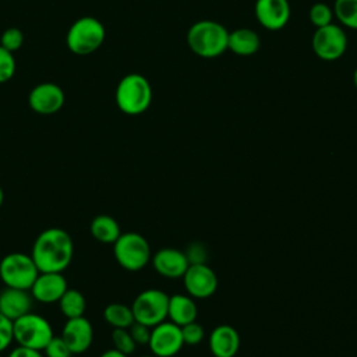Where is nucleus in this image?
Wrapping results in <instances>:
<instances>
[{
  "mask_svg": "<svg viewBox=\"0 0 357 357\" xmlns=\"http://www.w3.org/2000/svg\"><path fill=\"white\" fill-rule=\"evenodd\" d=\"M110 337L113 342V349H116L127 356L134 353L137 344H135L128 328H113Z\"/></svg>",
  "mask_w": 357,
  "mask_h": 357,
  "instance_id": "a878e982",
  "label": "nucleus"
},
{
  "mask_svg": "<svg viewBox=\"0 0 357 357\" xmlns=\"http://www.w3.org/2000/svg\"><path fill=\"white\" fill-rule=\"evenodd\" d=\"M308 18L315 28L329 25L333 22V18H335L333 8L324 1L314 3L308 11Z\"/></svg>",
  "mask_w": 357,
  "mask_h": 357,
  "instance_id": "393cba45",
  "label": "nucleus"
},
{
  "mask_svg": "<svg viewBox=\"0 0 357 357\" xmlns=\"http://www.w3.org/2000/svg\"><path fill=\"white\" fill-rule=\"evenodd\" d=\"M153 269L163 278L178 279L183 278L190 262L184 251L177 248H160L152 257Z\"/></svg>",
  "mask_w": 357,
  "mask_h": 357,
  "instance_id": "dca6fc26",
  "label": "nucleus"
},
{
  "mask_svg": "<svg viewBox=\"0 0 357 357\" xmlns=\"http://www.w3.org/2000/svg\"><path fill=\"white\" fill-rule=\"evenodd\" d=\"M229 31L213 20L194 22L187 32V45L191 52L202 59H215L227 50Z\"/></svg>",
  "mask_w": 357,
  "mask_h": 357,
  "instance_id": "f03ea898",
  "label": "nucleus"
},
{
  "mask_svg": "<svg viewBox=\"0 0 357 357\" xmlns=\"http://www.w3.org/2000/svg\"><path fill=\"white\" fill-rule=\"evenodd\" d=\"M183 280L188 296L192 298H208L218 289V276L206 264H190Z\"/></svg>",
  "mask_w": 357,
  "mask_h": 357,
  "instance_id": "9b49d317",
  "label": "nucleus"
},
{
  "mask_svg": "<svg viewBox=\"0 0 357 357\" xmlns=\"http://www.w3.org/2000/svg\"><path fill=\"white\" fill-rule=\"evenodd\" d=\"M60 336L63 337L73 354L85 353L91 347L93 340L92 324L84 315L70 318L66 321Z\"/></svg>",
  "mask_w": 357,
  "mask_h": 357,
  "instance_id": "4468645a",
  "label": "nucleus"
},
{
  "mask_svg": "<svg viewBox=\"0 0 357 357\" xmlns=\"http://www.w3.org/2000/svg\"><path fill=\"white\" fill-rule=\"evenodd\" d=\"M29 106L39 114H53L59 112L64 103V93L61 88L52 82L36 85L28 98Z\"/></svg>",
  "mask_w": 357,
  "mask_h": 357,
  "instance_id": "2eb2a0df",
  "label": "nucleus"
},
{
  "mask_svg": "<svg viewBox=\"0 0 357 357\" xmlns=\"http://www.w3.org/2000/svg\"><path fill=\"white\" fill-rule=\"evenodd\" d=\"M180 328H181V336H183L184 344L195 346V344H199L205 337V331H204L202 325L198 324L197 321L183 325Z\"/></svg>",
  "mask_w": 357,
  "mask_h": 357,
  "instance_id": "bb28decb",
  "label": "nucleus"
},
{
  "mask_svg": "<svg viewBox=\"0 0 357 357\" xmlns=\"http://www.w3.org/2000/svg\"><path fill=\"white\" fill-rule=\"evenodd\" d=\"M89 231L102 244H113L121 234L119 222L110 215H98L91 220Z\"/></svg>",
  "mask_w": 357,
  "mask_h": 357,
  "instance_id": "412c9836",
  "label": "nucleus"
},
{
  "mask_svg": "<svg viewBox=\"0 0 357 357\" xmlns=\"http://www.w3.org/2000/svg\"><path fill=\"white\" fill-rule=\"evenodd\" d=\"M113 254L117 264L130 272L141 271L151 261L148 240L135 231L121 233L113 243Z\"/></svg>",
  "mask_w": 357,
  "mask_h": 357,
  "instance_id": "20e7f679",
  "label": "nucleus"
},
{
  "mask_svg": "<svg viewBox=\"0 0 357 357\" xmlns=\"http://www.w3.org/2000/svg\"><path fill=\"white\" fill-rule=\"evenodd\" d=\"M46 357H71L73 353L61 336H53L43 349Z\"/></svg>",
  "mask_w": 357,
  "mask_h": 357,
  "instance_id": "c85d7f7f",
  "label": "nucleus"
},
{
  "mask_svg": "<svg viewBox=\"0 0 357 357\" xmlns=\"http://www.w3.org/2000/svg\"><path fill=\"white\" fill-rule=\"evenodd\" d=\"M13 333L18 346L40 351H43L46 344L54 336L50 322L45 317L31 311L13 321Z\"/></svg>",
  "mask_w": 357,
  "mask_h": 357,
  "instance_id": "39448f33",
  "label": "nucleus"
},
{
  "mask_svg": "<svg viewBox=\"0 0 357 357\" xmlns=\"http://www.w3.org/2000/svg\"><path fill=\"white\" fill-rule=\"evenodd\" d=\"M353 84H354V86H356V89H357V67H356V70H354V73H353Z\"/></svg>",
  "mask_w": 357,
  "mask_h": 357,
  "instance_id": "c9c22d12",
  "label": "nucleus"
},
{
  "mask_svg": "<svg viewBox=\"0 0 357 357\" xmlns=\"http://www.w3.org/2000/svg\"><path fill=\"white\" fill-rule=\"evenodd\" d=\"M15 71V60L13 53L0 46V84L7 82L13 78Z\"/></svg>",
  "mask_w": 357,
  "mask_h": 357,
  "instance_id": "cd10ccee",
  "label": "nucleus"
},
{
  "mask_svg": "<svg viewBox=\"0 0 357 357\" xmlns=\"http://www.w3.org/2000/svg\"><path fill=\"white\" fill-rule=\"evenodd\" d=\"M38 275L39 269L31 254L14 251L4 255L0 261V279L6 287L29 290Z\"/></svg>",
  "mask_w": 357,
  "mask_h": 357,
  "instance_id": "423d86ee",
  "label": "nucleus"
},
{
  "mask_svg": "<svg viewBox=\"0 0 357 357\" xmlns=\"http://www.w3.org/2000/svg\"><path fill=\"white\" fill-rule=\"evenodd\" d=\"M14 340L13 321L0 314V353L4 351Z\"/></svg>",
  "mask_w": 357,
  "mask_h": 357,
  "instance_id": "7c9ffc66",
  "label": "nucleus"
},
{
  "mask_svg": "<svg viewBox=\"0 0 357 357\" xmlns=\"http://www.w3.org/2000/svg\"><path fill=\"white\" fill-rule=\"evenodd\" d=\"M254 14L261 26L268 31H279L290 20V4L289 0H255Z\"/></svg>",
  "mask_w": 357,
  "mask_h": 357,
  "instance_id": "f8f14e48",
  "label": "nucleus"
},
{
  "mask_svg": "<svg viewBox=\"0 0 357 357\" xmlns=\"http://www.w3.org/2000/svg\"><path fill=\"white\" fill-rule=\"evenodd\" d=\"M57 303L61 314L67 319L82 317L86 307V300L84 294L75 289H67Z\"/></svg>",
  "mask_w": 357,
  "mask_h": 357,
  "instance_id": "4be33fe9",
  "label": "nucleus"
},
{
  "mask_svg": "<svg viewBox=\"0 0 357 357\" xmlns=\"http://www.w3.org/2000/svg\"><path fill=\"white\" fill-rule=\"evenodd\" d=\"M169 297L170 296L159 289H146L141 291L131 304L134 321L149 328L166 321Z\"/></svg>",
  "mask_w": 357,
  "mask_h": 357,
  "instance_id": "6e6552de",
  "label": "nucleus"
},
{
  "mask_svg": "<svg viewBox=\"0 0 357 357\" xmlns=\"http://www.w3.org/2000/svg\"><path fill=\"white\" fill-rule=\"evenodd\" d=\"M32 307V296L29 290L6 287L0 291V314L11 321L28 314Z\"/></svg>",
  "mask_w": 357,
  "mask_h": 357,
  "instance_id": "f3484780",
  "label": "nucleus"
},
{
  "mask_svg": "<svg viewBox=\"0 0 357 357\" xmlns=\"http://www.w3.org/2000/svg\"><path fill=\"white\" fill-rule=\"evenodd\" d=\"M67 289V279L61 272H39L29 293L33 300L52 304L59 301Z\"/></svg>",
  "mask_w": 357,
  "mask_h": 357,
  "instance_id": "ddd939ff",
  "label": "nucleus"
},
{
  "mask_svg": "<svg viewBox=\"0 0 357 357\" xmlns=\"http://www.w3.org/2000/svg\"><path fill=\"white\" fill-rule=\"evenodd\" d=\"M7 357H45L40 350L24 347V346H17L14 347Z\"/></svg>",
  "mask_w": 357,
  "mask_h": 357,
  "instance_id": "72a5a7b5",
  "label": "nucleus"
},
{
  "mask_svg": "<svg viewBox=\"0 0 357 357\" xmlns=\"http://www.w3.org/2000/svg\"><path fill=\"white\" fill-rule=\"evenodd\" d=\"M261 46L259 35L250 28H237L229 32L227 50L237 56H252Z\"/></svg>",
  "mask_w": 357,
  "mask_h": 357,
  "instance_id": "aec40b11",
  "label": "nucleus"
},
{
  "mask_svg": "<svg viewBox=\"0 0 357 357\" xmlns=\"http://www.w3.org/2000/svg\"><path fill=\"white\" fill-rule=\"evenodd\" d=\"M152 102V88L149 81L137 73L123 77L116 88V103L128 116L144 113Z\"/></svg>",
  "mask_w": 357,
  "mask_h": 357,
  "instance_id": "7ed1b4c3",
  "label": "nucleus"
},
{
  "mask_svg": "<svg viewBox=\"0 0 357 357\" xmlns=\"http://www.w3.org/2000/svg\"><path fill=\"white\" fill-rule=\"evenodd\" d=\"M105 40V28L100 21L93 17H82L77 20L68 29L67 46L79 56L89 54L100 47Z\"/></svg>",
  "mask_w": 357,
  "mask_h": 357,
  "instance_id": "0eeeda50",
  "label": "nucleus"
},
{
  "mask_svg": "<svg viewBox=\"0 0 357 357\" xmlns=\"http://www.w3.org/2000/svg\"><path fill=\"white\" fill-rule=\"evenodd\" d=\"M151 329L149 326L144 325V324H139V322H132L131 326L128 328L135 344H148L149 342V337H151Z\"/></svg>",
  "mask_w": 357,
  "mask_h": 357,
  "instance_id": "473e14b6",
  "label": "nucleus"
},
{
  "mask_svg": "<svg viewBox=\"0 0 357 357\" xmlns=\"http://www.w3.org/2000/svg\"><path fill=\"white\" fill-rule=\"evenodd\" d=\"M148 346L156 357H173L184 346L181 328L172 321H163L151 329Z\"/></svg>",
  "mask_w": 357,
  "mask_h": 357,
  "instance_id": "9d476101",
  "label": "nucleus"
},
{
  "mask_svg": "<svg viewBox=\"0 0 357 357\" xmlns=\"http://www.w3.org/2000/svg\"><path fill=\"white\" fill-rule=\"evenodd\" d=\"M311 47L318 59L324 61H336L346 53L347 35L343 28L335 22L315 28L311 38Z\"/></svg>",
  "mask_w": 357,
  "mask_h": 357,
  "instance_id": "1a4fd4ad",
  "label": "nucleus"
},
{
  "mask_svg": "<svg viewBox=\"0 0 357 357\" xmlns=\"http://www.w3.org/2000/svg\"><path fill=\"white\" fill-rule=\"evenodd\" d=\"M105 321L113 328H130L134 322L131 305L121 303H112L103 310Z\"/></svg>",
  "mask_w": 357,
  "mask_h": 357,
  "instance_id": "5701e85b",
  "label": "nucleus"
},
{
  "mask_svg": "<svg viewBox=\"0 0 357 357\" xmlns=\"http://www.w3.org/2000/svg\"><path fill=\"white\" fill-rule=\"evenodd\" d=\"M3 201H4V192H3V188L0 187V208L3 205Z\"/></svg>",
  "mask_w": 357,
  "mask_h": 357,
  "instance_id": "e433bc0d",
  "label": "nucleus"
},
{
  "mask_svg": "<svg viewBox=\"0 0 357 357\" xmlns=\"http://www.w3.org/2000/svg\"><path fill=\"white\" fill-rule=\"evenodd\" d=\"M142 357H156V356H153V354H152V356H142Z\"/></svg>",
  "mask_w": 357,
  "mask_h": 357,
  "instance_id": "4c0bfd02",
  "label": "nucleus"
},
{
  "mask_svg": "<svg viewBox=\"0 0 357 357\" xmlns=\"http://www.w3.org/2000/svg\"><path fill=\"white\" fill-rule=\"evenodd\" d=\"M22 42H24L22 32L18 28L13 26V28H8V29H6L3 32V35H1V45L0 46H3L4 49H7L8 52L13 53V52H15V50H18L21 47Z\"/></svg>",
  "mask_w": 357,
  "mask_h": 357,
  "instance_id": "c756f323",
  "label": "nucleus"
},
{
  "mask_svg": "<svg viewBox=\"0 0 357 357\" xmlns=\"http://www.w3.org/2000/svg\"><path fill=\"white\" fill-rule=\"evenodd\" d=\"M73 255V238L60 227H49L40 231L31 250V257L39 272H63L71 264Z\"/></svg>",
  "mask_w": 357,
  "mask_h": 357,
  "instance_id": "f257e3e1",
  "label": "nucleus"
},
{
  "mask_svg": "<svg viewBox=\"0 0 357 357\" xmlns=\"http://www.w3.org/2000/svg\"><path fill=\"white\" fill-rule=\"evenodd\" d=\"M209 349L213 357H234L240 349V335L230 325H219L209 335Z\"/></svg>",
  "mask_w": 357,
  "mask_h": 357,
  "instance_id": "a211bd4d",
  "label": "nucleus"
},
{
  "mask_svg": "<svg viewBox=\"0 0 357 357\" xmlns=\"http://www.w3.org/2000/svg\"><path fill=\"white\" fill-rule=\"evenodd\" d=\"M184 254L190 264H206V250L201 243H191Z\"/></svg>",
  "mask_w": 357,
  "mask_h": 357,
  "instance_id": "2f4dec72",
  "label": "nucleus"
},
{
  "mask_svg": "<svg viewBox=\"0 0 357 357\" xmlns=\"http://www.w3.org/2000/svg\"><path fill=\"white\" fill-rule=\"evenodd\" d=\"M332 8L340 25L357 31V0H335Z\"/></svg>",
  "mask_w": 357,
  "mask_h": 357,
  "instance_id": "b1692460",
  "label": "nucleus"
},
{
  "mask_svg": "<svg viewBox=\"0 0 357 357\" xmlns=\"http://www.w3.org/2000/svg\"><path fill=\"white\" fill-rule=\"evenodd\" d=\"M100 357H128V356L121 353V351H119V350H116V349H109V350L103 351L100 354Z\"/></svg>",
  "mask_w": 357,
  "mask_h": 357,
  "instance_id": "f704fd0d",
  "label": "nucleus"
},
{
  "mask_svg": "<svg viewBox=\"0 0 357 357\" xmlns=\"http://www.w3.org/2000/svg\"><path fill=\"white\" fill-rule=\"evenodd\" d=\"M198 315V308L195 304V298L191 296L184 294H174L169 297V308H167V318L178 325H187L194 322Z\"/></svg>",
  "mask_w": 357,
  "mask_h": 357,
  "instance_id": "6ab92c4d",
  "label": "nucleus"
}]
</instances>
